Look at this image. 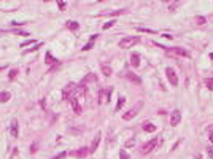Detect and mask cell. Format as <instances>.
Returning a JSON list of instances; mask_svg holds the SVG:
<instances>
[{"mask_svg":"<svg viewBox=\"0 0 213 159\" xmlns=\"http://www.w3.org/2000/svg\"><path fill=\"white\" fill-rule=\"evenodd\" d=\"M140 41L139 37H124L119 40V48L121 49H131L132 46H135Z\"/></svg>","mask_w":213,"mask_h":159,"instance_id":"obj_1","label":"cell"},{"mask_svg":"<svg viewBox=\"0 0 213 159\" xmlns=\"http://www.w3.org/2000/svg\"><path fill=\"white\" fill-rule=\"evenodd\" d=\"M159 48H162L165 49V53L167 54H170V56H178V57H189V53L186 51V49H183V48H165V46H161V45H157Z\"/></svg>","mask_w":213,"mask_h":159,"instance_id":"obj_2","label":"cell"},{"mask_svg":"<svg viewBox=\"0 0 213 159\" xmlns=\"http://www.w3.org/2000/svg\"><path fill=\"white\" fill-rule=\"evenodd\" d=\"M159 143H161V140H159V138H153V140L147 142V143H145L143 146H142V148H140V153H142V154H148V153H151V151L154 150L156 146L159 145Z\"/></svg>","mask_w":213,"mask_h":159,"instance_id":"obj_3","label":"cell"},{"mask_svg":"<svg viewBox=\"0 0 213 159\" xmlns=\"http://www.w3.org/2000/svg\"><path fill=\"white\" fill-rule=\"evenodd\" d=\"M165 75H167V80L170 81L172 86H177V84H178V76H177V73H175V70H173L172 67L165 68Z\"/></svg>","mask_w":213,"mask_h":159,"instance_id":"obj_4","label":"cell"},{"mask_svg":"<svg viewBox=\"0 0 213 159\" xmlns=\"http://www.w3.org/2000/svg\"><path fill=\"white\" fill-rule=\"evenodd\" d=\"M140 107H142V102H140V103H137V105L134 107V108H131V110H129L127 113H124V115H123V119H124V121H129V119H132L134 116L137 115V111L140 110Z\"/></svg>","mask_w":213,"mask_h":159,"instance_id":"obj_5","label":"cell"},{"mask_svg":"<svg viewBox=\"0 0 213 159\" xmlns=\"http://www.w3.org/2000/svg\"><path fill=\"white\" fill-rule=\"evenodd\" d=\"M181 121V111L180 110H173L170 113V126H178Z\"/></svg>","mask_w":213,"mask_h":159,"instance_id":"obj_6","label":"cell"},{"mask_svg":"<svg viewBox=\"0 0 213 159\" xmlns=\"http://www.w3.org/2000/svg\"><path fill=\"white\" fill-rule=\"evenodd\" d=\"M75 89H76V88H75L73 83L67 84V86L64 88V91H62V97H64V100H67L70 96H72V92H75ZM72 97H73V96H72Z\"/></svg>","mask_w":213,"mask_h":159,"instance_id":"obj_7","label":"cell"},{"mask_svg":"<svg viewBox=\"0 0 213 159\" xmlns=\"http://www.w3.org/2000/svg\"><path fill=\"white\" fill-rule=\"evenodd\" d=\"M10 134H11L13 138H18V135H19V123H18V119H13V121H11Z\"/></svg>","mask_w":213,"mask_h":159,"instance_id":"obj_8","label":"cell"},{"mask_svg":"<svg viewBox=\"0 0 213 159\" xmlns=\"http://www.w3.org/2000/svg\"><path fill=\"white\" fill-rule=\"evenodd\" d=\"M70 103H72L75 115H81V107H80V102H78V97H70Z\"/></svg>","mask_w":213,"mask_h":159,"instance_id":"obj_9","label":"cell"},{"mask_svg":"<svg viewBox=\"0 0 213 159\" xmlns=\"http://www.w3.org/2000/svg\"><path fill=\"white\" fill-rule=\"evenodd\" d=\"M97 34H94V35H91V38H89V41L86 43L84 46H83V51H89V49H92V46H94V43H96V40H97Z\"/></svg>","mask_w":213,"mask_h":159,"instance_id":"obj_10","label":"cell"},{"mask_svg":"<svg viewBox=\"0 0 213 159\" xmlns=\"http://www.w3.org/2000/svg\"><path fill=\"white\" fill-rule=\"evenodd\" d=\"M70 154H72V156H76V158H86V156H88V154H89V150L86 148V146H83L81 150L72 151V153H70Z\"/></svg>","mask_w":213,"mask_h":159,"instance_id":"obj_11","label":"cell"},{"mask_svg":"<svg viewBox=\"0 0 213 159\" xmlns=\"http://www.w3.org/2000/svg\"><path fill=\"white\" fill-rule=\"evenodd\" d=\"M126 78H127L129 81H132L134 84H140V83H142V78H140V76H137L135 73H132V72H127V73H126Z\"/></svg>","mask_w":213,"mask_h":159,"instance_id":"obj_12","label":"cell"},{"mask_svg":"<svg viewBox=\"0 0 213 159\" xmlns=\"http://www.w3.org/2000/svg\"><path fill=\"white\" fill-rule=\"evenodd\" d=\"M100 138H102V134H100V132H97L96 138H94V140H92V145H91V148H89V153H94V151L97 150L99 143H100Z\"/></svg>","mask_w":213,"mask_h":159,"instance_id":"obj_13","label":"cell"},{"mask_svg":"<svg viewBox=\"0 0 213 159\" xmlns=\"http://www.w3.org/2000/svg\"><path fill=\"white\" fill-rule=\"evenodd\" d=\"M11 99V92L10 91H2L0 92V103H6Z\"/></svg>","mask_w":213,"mask_h":159,"instance_id":"obj_14","label":"cell"},{"mask_svg":"<svg viewBox=\"0 0 213 159\" xmlns=\"http://www.w3.org/2000/svg\"><path fill=\"white\" fill-rule=\"evenodd\" d=\"M6 32L13 34V35H21V37H29L30 35L29 32H26V30H22V29H11V30H6Z\"/></svg>","mask_w":213,"mask_h":159,"instance_id":"obj_15","label":"cell"},{"mask_svg":"<svg viewBox=\"0 0 213 159\" xmlns=\"http://www.w3.org/2000/svg\"><path fill=\"white\" fill-rule=\"evenodd\" d=\"M131 64H132V67H139L140 65V56L137 53H132V56H131Z\"/></svg>","mask_w":213,"mask_h":159,"instance_id":"obj_16","label":"cell"},{"mask_svg":"<svg viewBox=\"0 0 213 159\" xmlns=\"http://www.w3.org/2000/svg\"><path fill=\"white\" fill-rule=\"evenodd\" d=\"M57 59H54L53 57V54L51 53H46V56H45V64H48V65H53V64H57Z\"/></svg>","mask_w":213,"mask_h":159,"instance_id":"obj_17","label":"cell"},{"mask_svg":"<svg viewBox=\"0 0 213 159\" xmlns=\"http://www.w3.org/2000/svg\"><path fill=\"white\" fill-rule=\"evenodd\" d=\"M100 70L105 76H112V67L110 65H105V64H100Z\"/></svg>","mask_w":213,"mask_h":159,"instance_id":"obj_18","label":"cell"},{"mask_svg":"<svg viewBox=\"0 0 213 159\" xmlns=\"http://www.w3.org/2000/svg\"><path fill=\"white\" fill-rule=\"evenodd\" d=\"M65 26H67V29H70V30H78L80 29V24H78L76 21H67Z\"/></svg>","mask_w":213,"mask_h":159,"instance_id":"obj_19","label":"cell"},{"mask_svg":"<svg viewBox=\"0 0 213 159\" xmlns=\"http://www.w3.org/2000/svg\"><path fill=\"white\" fill-rule=\"evenodd\" d=\"M143 130H145V132H149V134L156 132V126L153 123H147V124H143Z\"/></svg>","mask_w":213,"mask_h":159,"instance_id":"obj_20","label":"cell"},{"mask_svg":"<svg viewBox=\"0 0 213 159\" xmlns=\"http://www.w3.org/2000/svg\"><path fill=\"white\" fill-rule=\"evenodd\" d=\"M41 46H43V41H38V43H37V45H34V46H32V48H30V49H26V51H24V54L35 53V51H37V49H40Z\"/></svg>","mask_w":213,"mask_h":159,"instance_id":"obj_21","label":"cell"},{"mask_svg":"<svg viewBox=\"0 0 213 159\" xmlns=\"http://www.w3.org/2000/svg\"><path fill=\"white\" fill-rule=\"evenodd\" d=\"M38 41H35L34 38H30V40H26V41H22L21 43V48H26V46H30V45H37Z\"/></svg>","mask_w":213,"mask_h":159,"instance_id":"obj_22","label":"cell"},{"mask_svg":"<svg viewBox=\"0 0 213 159\" xmlns=\"http://www.w3.org/2000/svg\"><path fill=\"white\" fill-rule=\"evenodd\" d=\"M124 102H126V99H124V97H119V99H118V103H116V108H115V110H116V111H119L121 108L124 107Z\"/></svg>","mask_w":213,"mask_h":159,"instance_id":"obj_23","label":"cell"},{"mask_svg":"<svg viewBox=\"0 0 213 159\" xmlns=\"http://www.w3.org/2000/svg\"><path fill=\"white\" fill-rule=\"evenodd\" d=\"M106 100V97H105V89H100L99 91V103H104Z\"/></svg>","mask_w":213,"mask_h":159,"instance_id":"obj_24","label":"cell"},{"mask_svg":"<svg viewBox=\"0 0 213 159\" xmlns=\"http://www.w3.org/2000/svg\"><path fill=\"white\" fill-rule=\"evenodd\" d=\"M96 80H97V78H96V75H94V73H88V76L83 80V83H89V81H96Z\"/></svg>","mask_w":213,"mask_h":159,"instance_id":"obj_25","label":"cell"},{"mask_svg":"<svg viewBox=\"0 0 213 159\" xmlns=\"http://www.w3.org/2000/svg\"><path fill=\"white\" fill-rule=\"evenodd\" d=\"M16 75H18V68H11L10 73H8V78H10V80H14V78H16Z\"/></svg>","mask_w":213,"mask_h":159,"instance_id":"obj_26","label":"cell"},{"mask_svg":"<svg viewBox=\"0 0 213 159\" xmlns=\"http://www.w3.org/2000/svg\"><path fill=\"white\" fill-rule=\"evenodd\" d=\"M115 24H116V21H115V19H113V21H108V22H106V24H104V26H102V29H104V30H106V29H110V27H113Z\"/></svg>","mask_w":213,"mask_h":159,"instance_id":"obj_27","label":"cell"},{"mask_svg":"<svg viewBox=\"0 0 213 159\" xmlns=\"http://www.w3.org/2000/svg\"><path fill=\"white\" fill-rule=\"evenodd\" d=\"M127 13V10H119V11H112V13H106L108 16H118V14H124Z\"/></svg>","mask_w":213,"mask_h":159,"instance_id":"obj_28","label":"cell"},{"mask_svg":"<svg viewBox=\"0 0 213 159\" xmlns=\"http://www.w3.org/2000/svg\"><path fill=\"white\" fill-rule=\"evenodd\" d=\"M180 6V2H172V3H169V10L173 11V10H177Z\"/></svg>","mask_w":213,"mask_h":159,"instance_id":"obj_29","label":"cell"},{"mask_svg":"<svg viewBox=\"0 0 213 159\" xmlns=\"http://www.w3.org/2000/svg\"><path fill=\"white\" fill-rule=\"evenodd\" d=\"M196 24H199V26H202V24H205V18H202V16H196Z\"/></svg>","mask_w":213,"mask_h":159,"instance_id":"obj_30","label":"cell"},{"mask_svg":"<svg viewBox=\"0 0 213 159\" xmlns=\"http://www.w3.org/2000/svg\"><path fill=\"white\" fill-rule=\"evenodd\" d=\"M137 30H139V32H147V34H156L154 30H151V29H145V27H137Z\"/></svg>","mask_w":213,"mask_h":159,"instance_id":"obj_31","label":"cell"},{"mask_svg":"<svg viewBox=\"0 0 213 159\" xmlns=\"http://www.w3.org/2000/svg\"><path fill=\"white\" fill-rule=\"evenodd\" d=\"M67 154H69L67 151H62V153H59V154H56V156H53L51 159H62V158H65Z\"/></svg>","mask_w":213,"mask_h":159,"instance_id":"obj_32","label":"cell"},{"mask_svg":"<svg viewBox=\"0 0 213 159\" xmlns=\"http://www.w3.org/2000/svg\"><path fill=\"white\" fill-rule=\"evenodd\" d=\"M205 86H207L208 89H212V91H213V78H210V80H205Z\"/></svg>","mask_w":213,"mask_h":159,"instance_id":"obj_33","label":"cell"},{"mask_svg":"<svg viewBox=\"0 0 213 159\" xmlns=\"http://www.w3.org/2000/svg\"><path fill=\"white\" fill-rule=\"evenodd\" d=\"M119 159H129V154L126 151H119Z\"/></svg>","mask_w":213,"mask_h":159,"instance_id":"obj_34","label":"cell"},{"mask_svg":"<svg viewBox=\"0 0 213 159\" xmlns=\"http://www.w3.org/2000/svg\"><path fill=\"white\" fill-rule=\"evenodd\" d=\"M134 145H135V142H134V140H127V142H126V146H127V148H131V146H134Z\"/></svg>","mask_w":213,"mask_h":159,"instance_id":"obj_35","label":"cell"},{"mask_svg":"<svg viewBox=\"0 0 213 159\" xmlns=\"http://www.w3.org/2000/svg\"><path fill=\"white\" fill-rule=\"evenodd\" d=\"M65 5H67L65 2H57V6H59L61 10H64V8H65Z\"/></svg>","mask_w":213,"mask_h":159,"instance_id":"obj_36","label":"cell"},{"mask_svg":"<svg viewBox=\"0 0 213 159\" xmlns=\"http://www.w3.org/2000/svg\"><path fill=\"white\" fill-rule=\"evenodd\" d=\"M35 150H37V143H34V145L30 146V153H35Z\"/></svg>","mask_w":213,"mask_h":159,"instance_id":"obj_37","label":"cell"},{"mask_svg":"<svg viewBox=\"0 0 213 159\" xmlns=\"http://www.w3.org/2000/svg\"><path fill=\"white\" fill-rule=\"evenodd\" d=\"M207 153H208V156H210V158H213V146H212V148H208Z\"/></svg>","mask_w":213,"mask_h":159,"instance_id":"obj_38","label":"cell"},{"mask_svg":"<svg viewBox=\"0 0 213 159\" xmlns=\"http://www.w3.org/2000/svg\"><path fill=\"white\" fill-rule=\"evenodd\" d=\"M208 134H210V135L213 134V124H212V126H208Z\"/></svg>","mask_w":213,"mask_h":159,"instance_id":"obj_39","label":"cell"},{"mask_svg":"<svg viewBox=\"0 0 213 159\" xmlns=\"http://www.w3.org/2000/svg\"><path fill=\"white\" fill-rule=\"evenodd\" d=\"M210 142H212V143H213V134H212V135H210Z\"/></svg>","mask_w":213,"mask_h":159,"instance_id":"obj_40","label":"cell"},{"mask_svg":"<svg viewBox=\"0 0 213 159\" xmlns=\"http://www.w3.org/2000/svg\"><path fill=\"white\" fill-rule=\"evenodd\" d=\"M210 59H212V61H213V53H212V54H210Z\"/></svg>","mask_w":213,"mask_h":159,"instance_id":"obj_41","label":"cell"}]
</instances>
